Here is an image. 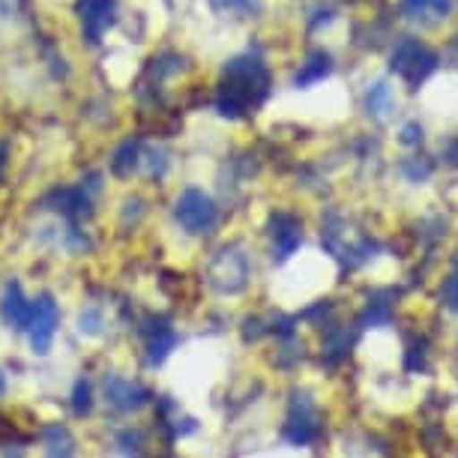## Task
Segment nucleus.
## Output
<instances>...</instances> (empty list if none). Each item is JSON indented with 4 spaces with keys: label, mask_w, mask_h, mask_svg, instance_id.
Instances as JSON below:
<instances>
[{
    "label": "nucleus",
    "mask_w": 458,
    "mask_h": 458,
    "mask_svg": "<svg viewBox=\"0 0 458 458\" xmlns=\"http://www.w3.org/2000/svg\"><path fill=\"white\" fill-rule=\"evenodd\" d=\"M267 88H270V75H267L261 60L252 55L234 57L225 66V84L219 99H216V108H219V114L237 120L249 106H258L267 97Z\"/></svg>",
    "instance_id": "1"
},
{
    "label": "nucleus",
    "mask_w": 458,
    "mask_h": 458,
    "mask_svg": "<svg viewBox=\"0 0 458 458\" xmlns=\"http://www.w3.org/2000/svg\"><path fill=\"white\" fill-rule=\"evenodd\" d=\"M174 219L186 234H195V237H204L210 234L219 222V207L204 189H186L180 192V198L174 201Z\"/></svg>",
    "instance_id": "2"
},
{
    "label": "nucleus",
    "mask_w": 458,
    "mask_h": 458,
    "mask_svg": "<svg viewBox=\"0 0 458 458\" xmlns=\"http://www.w3.org/2000/svg\"><path fill=\"white\" fill-rule=\"evenodd\" d=\"M60 330V302L51 297V293H42V297L33 300V315L28 324V339H30V351L37 357H48L51 348H55Z\"/></svg>",
    "instance_id": "3"
},
{
    "label": "nucleus",
    "mask_w": 458,
    "mask_h": 458,
    "mask_svg": "<svg viewBox=\"0 0 458 458\" xmlns=\"http://www.w3.org/2000/svg\"><path fill=\"white\" fill-rule=\"evenodd\" d=\"M435 66H437V55L413 37L402 39L393 51V72H399L411 88H420V81H426L435 72Z\"/></svg>",
    "instance_id": "4"
},
{
    "label": "nucleus",
    "mask_w": 458,
    "mask_h": 458,
    "mask_svg": "<svg viewBox=\"0 0 458 458\" xmlns=\"http://www.w3.org/2000/svg\"><path fill=\"white\" fill-rule=\"evenodd\" d=\"M75 10L81 15L84 39L97 46L106 37V30L117 21V0H79Z\"/></svg>",
    "instance_id": "5"
},
{
    "label": "nucleus",
    "mask_w": 458,
    "mask_h": 458,
    "mask_svg": "<svg viewBox=\"0 0 458 458\" xmlns=\"http://www.w3.org/2000/svg\"><path fill=\"white\" fill-rule=\"evenodd\" d=\"M30 315H33V300L24 293L19 282H10L4 288V297H0V318H4V324L10 330L24 333L30 324Z\"/></svg>",
    "instance_id": "6"
},
{
    "label": "nucleus",
    "mask_w": 458,
    "mask_h": 458,
    "mask_svg": "<svg viewBox=\"0 0 458 458\" xmlns=\"http://www.w3.org/2000/svg\"><path fill=\"white\" fill-rule=\"evenodd\" d=\"M106 399L111 408H117V411H138V408H144L147 404V390L138 380L132 377H126V375H108L106 377Z\"/></svg>",
    "instance_id": "7"
},
{
    "label": "nucleus",
    "mask_w": 458,
    "mask_h": 458,
    "mask_svg": "<svg viewBox=\"0 0 458 458\" xmlns=\"http://www.w3.org/2000/svg\"><path fill=\"white\" fill-rule=\"evenodd\" d=\"M402 10L413 21L437 24L446 19L449 10H453V0H402Z\"/></svg>",
    "instance_id": "8"
},
{
    "label": "nucleus",
    "mask_w": 458,
    "mask_h": 458,
    "mask_svg": "<svg viewBox=\"0 0 458 458\" xmlns=\"http://www.w3.org/2000/svg\"><path fill=\"white\" fill-rule=\"evenodd\" d=\"M273 237H276V252L279 258H288L293 249L300 246V222L293 216L279 213L273 219Z\"/></svg>",
    "instance_id": "9"
},
{
    "label": "nucleus",
    "mask_w": 458,
    "mask_h": 458,
    "mask_svg": "<svg viewBox=\"0 0 458 458\" xmlns=\"http://www.w3.org/2000/svg\"><path fill=\"white\" fill-rule=\"evenodd\" d=\"M366 106H369V114H375L377 120L390 117L395 111V97H393L390 84H386V81L375 84V88L369 90V97H366Z\"/></svg>",
    "instance_id": "10"
},
{
    "label": "nucleus",
    "mask_w": 458,
    "mask_h": 458,
    "mask_svg": "<svg viewBox=\"0 0 458 458\" xmlns=\"http://www.w3.org/2000/svg\"><path fill=\"white\" fill-rule=\"evenodd\" d=\"M330 69H333L330 55H324V51H315V55L309 57L306 64H302L300 72H297V84H300V88H306V84L321 81L324 75H330Z\"/></svg>",
    "instance_id": "11"
},
{
    "label": "nucleus",
    "mask_w": 458,
    "mask_h": 458,
    "mask_svg": "<svg viewBox=\"0 0 458 458\" xmlns=\"http://www.w3.org/2000/svg\"><path fill=\"white\" fill-rule=\"evenodd\" d=\"M46 458H75V440L64 426L48 428L46 435Z\"/></svg>",
    "instance_id": "12"
},
{
    "label": "nucleus",
    "mask_w": 458,
    "mask_h": 458,
    "mask_svg": "<svg viewBox=\"0 0 458 458\" xmlns=\"http://www.w3.org/2000/svg\"><path fill=\"white\" fill-rule=\"evenodd\" d=\"M75 327H79V333L84 335V339H97V335L106 333L108 318H106V312H102L99 306H84L79 312V321H75Z\"/></svg>",
    "instance_id": "13"
},
{
    "label": "nucleus",
    "mask_w": 458,
    "mask_h": 458,
    "mask_svg": "<svg viewBox=\"0 0 458 458\" xmlns=\"http://www.w3.org/2000/svg\"><path fill=\"white\" fill-rule=\"evenodd\" d=\"M138 162H141V144H138V141H126L114 153V159H111V171H114L117 177H129L138 168Z\"/></svg>",
    "instance_id": "14"
},
{
    "label": "nucleus",
    "mask_w": 458,
    "mask_h": 458,
    "mask_svg": "<svg viewBox=\"0 0 458 458\" xmlns=\"http://www.w3.org/2000/svg\"><path fill=\"white\" fill-rule=\"evenodd\" d=\"M90 408H93V386L88 380H79L72 390V411L84 417V413H90Z\"/></svg>",
    "instance_id": "15"
},
{
    "label": "nucleus",
    "mask_w": 458,
    "mask_h": 458,
    "mask_svg": "<svg viewBox=\"0 0 458 458\" xmlns=\"http://www.w3.org/2000/svg\"><path fill=\"white\" fill-rule=\"evenodd\" d=\"M422 141V129L417 123H408L402 129V144H420Z\"/></svg>",
    "instance_id": "16"
},
{
    "label": "nucleus",
    "mask_w": 458,
    "mask_h": 458,
    "mask_svg": "<svg viewBox=\"0 0 458 458\" xmlns=\"http://www.w3.org/2000/svg\"><path fill=\"white\" fill-rule=\"evenodd\" d=\"M444 297H446L449 306L458 309V276H453V279L444 284Z\"/></svg>",
    "instance_id": "17"
},
{
    "label": "nucleus",
    "mask_w": 458,
    "mask_h": 458,
    "mask_svg": "<svg viewBox=\"0 0 458 458\" xmlns=\"http://www.w3.org/2000/svg\"><path fill=\"white\" fill-rule=\"evenodd\" d=\"M15 15V0H0V21H10Z\"/></svg>",
    "instance_id": "18"
},
{
    "label": "nucleus",
    "mask_w": 458,
    "mask_h": 458,
    "mask_svg": "<svg viewBox=\"0 0 458 458\" xmlns=\"http://www.w3.org/2000/svg\"><path fill=\"white\" fill-rule=\"evenodd\" d=\"M446 157H449V162H453V165H458V141H455L453 147H449V153H446Z\"/></svg>",
    "instance_id": "19"
},
{
    "label": "nucleus",
    "mask_w": 458,
    "mask_h": 458,
    "mask_svg": "<svg viewBox=\"0 0 458 458\" xmlns=\"http://www.w3.org/2000/svg\"><path fill=\"white\" fill-rule=\"evenodd\" d=\"M6 395V375H4V369H0V399Z\"/></svg>",
    "instance_id": "20"
}]
</instances>
